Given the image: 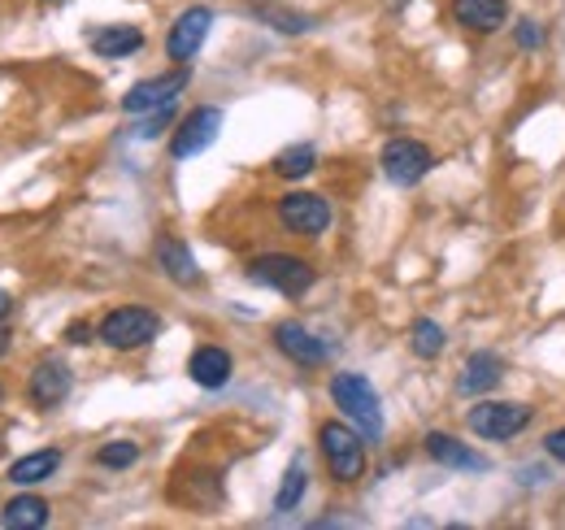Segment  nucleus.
I'll return each instance as SVG.
<instances>
[{"instance_id":"c85d7f7f","label":"nucleus","mask_w":565,"mask_h":530,"mask_svg":"<svg viewBox=\"0 0 565 530\" xmlns=\"http://www.w3.org/2000/svg\"><path fill=\"white\" fill-rule=\"evenodd\" d=\"M9 348H13V335H9V331H4V327H0V357H4Z\"/></svg>"},{"instance_id":"9b49d317","label":"nucleus","mask_w":565,"mask_h":530,"mask_svg":"<svg viewBox=\"0 0 565 530\" xmlns=\"http://www.w3.org/2000/svg\"><path fill=\"white\" fill-rule=\"evenodd\" d=\"M275 348H279L287 361H296L300 370H318L331 357V348L309 331V327H300V322H279L275 327Z\"/></svg>"},{"instance_id":"f257e3e1","label":"nucleus","mask_w":565,"mask_h":530,"mask_svg":"<svg viewBox=\"0 0 565 530\" xmlns=\"http://www.w3.org/2000/svg\"><path fill=\"white\" fill-rule=\"evenodd\" d=\"M331 400L340 404V413L353 422L370 444L383 439V404H379V392L370 388L365 374H353V370L335 374V379H331Z\"/></svg>"},{"instance_id":"bb28decb","label":"nucleus","mask_w":565,"mask_h":530,"mask_svg":"<svg viewBox=\"0 0 565 530\" xmlns=\"http://www.w3.org/2000/svg\"><path fill=\"white\" fill-rule=\"evenodd\" d=\"M544 453L553 457V462H562L565 465V426H557L548 439H544Z\"/></svg>"},{"instance_id":"7c9ffc66","label":"nucleus","mask_w":565,"mask_h":530,"mask_svg":"<svg viewBox=\"0 0 565 530\" xmlns=\"http://www.w3.org/2000/svg\"><path fill=\"white\" fill-rule=\"evenodd\" d=\"M0 400H4V388H0Z\"/></svg>"},{"instance_id":"a878e982","label":"nucleus","mask_w":565,"mask_h":530,"mask_svg":"<svg viewBox=\"0 0 565 530\" xmlns=\"http://www.w3.org/2000/svg\"><path fill=\"white\" fill-rule=\"evenodd\" d=\"M513 40H518V49H522V53H535V49L544 44V31H540V22H518Z\"/></svg>"},{"instance_id":"6e6552de","label":"nucleus","mask_w":565,"mask_h":530,"mask_svg":"<svg viewBox=\"0 0 565 530\" xmlns=\"http://www.w3.org/2000/svg\"><path fill=\"white\" fill-rule=\"evenodd\" d=\"M217 135H222V109H217V105H201V109H192L188 118H179L174 139H170V157H174V161L201 157Z\"/></svg>"},{"instance_id":"aec40b11","label":"nucleus","mask_w":565,"mask_h":530,"mask_svg":"<svg viewBox=\"0 0 565 530\" xmlns=\"http://www.w3.org/2000/svg\"><path fill=\"white\" fill-rule=\"evenodd\" d=\"M0 522L13 530H35L49 527V505L40 496H13L4 509H0Z\"/></svg>"},{"instance_id":"ddd939ff","label":"nucleus","mask_w":565,"mask_h":530,"mask_svg":"<svg viewBox=\"0 0 565 530\" xmlns=\"http://www.w3.org/2000/svg\"><path fill=\"white\" fill-rule=\"evenodd\" d=\"M500 379H504V357L492 352V348H479V352L466 357L461 379H457V392L461 396H483V392H492Z\"/></svg>"},{"instance_id":"20e7f679","label":"nucleus","mask_w":565,"mask_h":530,"mask_svg":"<svg viewBox=\"0 0 565 530\" xmlns=\"http://www.w3.org/2000/svg\"><path fill=\"white\" fill-rule=\"evenodd\" d=\"M248 278L257 283V287H275L282 296H305L313 283H318V274H313V265L305 262V257H291V253H266V257H253L248 262Z\"/></svg>"},{"instance_id":"dca6fc26","label":"nucleus","mask_w":565,"mask_h":530,"mask_svg":"<svg viewBox=\"0 0 565 530\" xmlns=\"http://www.w3.org/2000/svg\"><path fill=\"white\" fill-rule=\"evenodd\" d=\"M423 448L430 462L448 465V469H475V474L488 469V457H479L475 448H466L461 439H452V435H444V431H430L423 439Z\"/></svg>"},{"instance_id":"cd10ccee","label":"nucleus","mask_w":565,"mask_h":530,"mask_svg":"<svg viewBox=\"0 0 565 530\" xmlns=\"http://www.w3.org/2000/svg\"><path fill=\"white\" fill-rule=\"evenodd\" d=\"M66 339H71V343H87V339H92V327H87V322H71V327H66Z\"/></svg>"},{"instance_id":"9d476101","label":"nucleus","mask_w":565,"mask_h":530,"mask_svg":"<svg viewBox=\"0 0 565 530\" xmlns=\"http://www.w3.org/2000/svg\"><path fill=\"white\" fill-rule=\"evenodd\" d=\"M188 70H170V74H152V78H140L127 96H122V114H152V109H161V105H170L183 87H188Z\"/></svg>"},{"instance_id":"f3484780","label":"nucleus","mask_w":565,"mask_h":530,"mask_svg":"<svg viewBox=\"0 0 565 530\" xmlns=\"http://www.w3.org/2000/svg\"><path fill=\"white\" fill-rule=\"evenodd\" d=\"M157 265H161L179 287H196V283H201V265L192 257V248H188L183 240H174V235H161V240H157Z\"/></svg>"},{"instance_id":"423d86ee","label":"nucleus","mask_w":565,"mask_h":530,"mask_svg":"<svg viewBox=\"0 0 565 530\" xmlns=\"http://www.w3.org/2000/svg\"><path fill=\"white\" fill-rule=\"evenodd\" d=\"M379 161H383V174L396 183V188H414V183H423L426 174H430V166H435V152L426 148L423 139H387L383 144V152H379Z\"/></svg>"},{"instance_id":"4468645a","label":"nucleus","mask_w":565,"mask_h":530,"mask_svg":"<svg viewBox=\"0 0 565 530\" xmlns=\"http://www.w3.org/2000/svg\"><path fill=\"white\" fill-rule=\"evenodd\" d=\"M231 370H235V361H231V352L217 348V343H201V348L192 352V361H188L192 383H196V388H210V392L231 383Z\"/></svg>"},{"instance_id":"f03ea898","label":"nucleus","mask_w":565,"mask_h":530,"mask_svg":"<svg viewBox=\"0 0 565 530\" xmlns=\"http://www.w3.org/2000/svg\"><path fill=\"white\" fill-rule=\"evenodd\" d=\"M318 453L335 483H356L365 474V435L349 422H322L318 426Z\"/></svg>"},{"instance_id":"39448f33","label":"nucleus","mask_w":565,"mask_h":530,"mask_svg":"<svg viewBox=\"0 0 565 530\" xmlns=\"http://www.w3.org/2000/svg\"><path fill=\"white\" fill-rule=\"evenodd\" d=\"M96 335H100L114 352H136V348L152 343V339L161 335V318H157L152 309H143V305H122V309L105 314V322H100Z\"/></svg>"},{"instance_id":"4be33fe9","label":"nucleus","mask_w":565,"mask_h":530,"mask_svg":"<svg viewBox=\"0 0 565 530\" xmlns=\"http://www.w3.org/2000/svg\"><path fill=\"white\" fill-rule=\"evenodd\" d=\"M313 166H318V148L313 144H291L275 157V174L279 179H305V174H313Z\"/></svg>"},{"instance_id":"7ed1b4c3","label":"nucleus","mask_w":565,"mask_h":530,"mask_svg":"<svg viewBox=\"0 0 565 530\" xmlns=\"http://www.w3.org/2000/svg\"><path fill=\"white\" fill-rule=\"evenodd\" d=\"M535 422V409L522 404V400H483L466 413V426L479 435V439H492V444H504V439H518L526 426Z\"/></svg>"},{"instance_id":"a211bd4d","label":"nucleus","mask_w":565,"mask_h":530,"mask_svg":"<svg viewBox=\"0 0 565 530\" xmlns=\"http://www.w3.org/2000/svg\"><path fill=\"white\" fill-rule=\"evenodd\" d=\"M140 49H143L140 26H96V31H92V53H96V57H105V62L136 57Z\"/></svg>"},{"instance_id":"412c9836","label":"nucleus","mask_w":565,"mask_h":530,"mask_svg":"<svg viewBox=\"0 0 565 530\" xmlns=\"http://www.w3.org/2000/svg\"><path fill=\"white\" fill-rule=\"evenodd\" d=\"M305 491H309V469H305V462L296 457V462L287 465V474H282V483H279V496H275V513H291V509H300Z\"/></svg>"},{"instance_id":"6ab92c4d","label":"nucleus","mask_w":565,"mask_h":530,"mask_svg":"<svg viewBox=\"0 0 565 530\" xmlns=\"http://www.w3.org/2000/svg\"><path fill=\"white\" fill-rule=\"evenodd\" d=\"M57 469H62V453L57 448H40V453H26V457H18L9 465V483L13 487H35V483L53 478Z\"/></svg>"},{"instance_id":"1a4fd4ad","label":"nucleus","mask_w":565,"mask_h":530,"mask_svg":"<svg viewBox=\"0 0 565 530\" xmlns=\"http://www.w3.org/2000/svg\"><path fill=\"white\" fill-rule=\"evenodd\" d=\"M210 26H213V9H205V4L183 9V13L174 18L170 35H166V53H170V62H174V66H188V62L201 53Z\"/></svg>"},{"instance_id":"393cba45","label":"nucleus","mask_w":565,"mask_h":530,"mask_svg":"<svg viewBox=\"0 0 565 530\" xmlns=\"http://www.w3.org/2000/svg\"><path fill=\"white\" fill-rule=\"evenodd\" d=\"M170 123H174V100H170V105H161V109H152L140 127H136V139H157Z\"/></svg>"},{"instance_id":"0eeeda50","label":"nucleus","mask_w":565,"mask_h":530,"mask_svg":"<svg viewBox=\"0 0 565 530\" xmlns=\"http://www.w3.org/2000/svg\"><path fill=\"white\" fill-rule=\"evenodd\" d=\"M279 226L291 235H322L331 226V200L318 197V192H287L279 197Z\"/></svg>"},{"instance_id":"2eb2a0df","label":"nucleus","mask_w":565,"mask_h":530,"mask_svg":"<svg viewBox=\"0 0 565 530\" xmlns=\"http://www.w3.org/2000/svg\"><path fill=\"white\" fill-rule=\"evenodd\" d=\"M452 22L479 35H492L509 22V0H452Z\"/></svg>"},{"instance_id":"b1692460","label":"nucleus","mask_w":565,"mask_h":530,"mask_svg":"<svg viewBox=\"0 0 565 530\" xmlns=\"http://www.w3.org/2000/svg\"><path fill=\"white\" fill-rule=\"evenodd\" d=\"M136 462H140V448L131 439H109V444L96 448V465H105V469H127Z\"/></svg>"},{"instance_id":"5701e85b","label":"nucleus","mask_w":565,"mask_h":530,"mask_svg":"<svg viewBox=\"0 0 565 530\" xmlns=\"http://www.w3.org/2000/svg\"><path fill=\"white\" fill-rule=\"evenodd\" d=\"M444 343H448V335H444V327H439L435 318H418V322H414V331H409V348H414V357L435 361V357L444 352Z\"/></svg>"},{"instance_id":"f8f14e48","label":"nucleus","mask_w":565,"mask_h":530,"mask_svg":"<svg viewBox=\"0 0 565 530\" xmlns=\"http://www.w3.org/2000/svg\"><path fill=\"white\" fill-rule=\"evenodd\" d=\"M74 388V374L66 361H57V357H49V361H40L35 370H31V383H26V392L31 400L40 404V409H57L62 400L71 396Z\"/></svg>"},{"instance_id":"c756f323","label":"nucleus","mask_w":565,"mask_h":530,"mask_svg":"<svg viewBox=\"0 0 565 530\" xmlns=\"http://www.w3.org/2000/svg\"><path fill=\"white\" fill-rule=\"evenodd\" d=\"M9 309H13V300H9V296H4V292H0V322H4V318H9Z\"/></svg>"}]
</instances>
